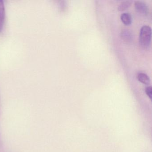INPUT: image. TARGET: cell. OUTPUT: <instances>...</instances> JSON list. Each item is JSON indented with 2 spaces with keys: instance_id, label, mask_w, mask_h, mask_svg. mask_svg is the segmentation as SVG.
<instances>
[{
  "instance_id": "6da1fadb",
  "label": "cell",
  "mask_w": 152,
  "mask_h": 152,
  "mask_svg": "<svg viewBox=\"0 0 152 152\" xmlns=\"http://www.w3.org/2000/svg\"><path fill=\"white\" fill-rule=\"evenodd\" d=\"M152 37V31L150 26H144L141 27L140 33V44L142 48H148L150 46Z\"/></svg>"
},
{
  "instance_id": "7a4b0ae2",
  "label": "cell",
  "mask_w": 152,
  "mask_h": 152,
  "mask_svg": "<svg viewBox=\"0 0 152 152\" xmlns=\"http://www.w3.org/2000/svg\"><path fill=\"white\" fill-rule=\"evenodd\" d=\"M134 5L136 10L138 13L143 15H147L148 12V9L145 3L143 1H135Z\"/></svg>"
},
{
  "instance_id": "3957f363",
  "label": "cell",
  "mask_w": 152,
  "mask_h": 152,
  "mask_svg": "<svg viewBox=\"0 0 152 152\" xmlns=\"http://www.w3.org/2000/svg\"><path fill=\"white\" fill-rule=\"evenodd\" d=\"M5 5L2 0H0V33L2 32L5 23Z\"/></svg>"
},
{
  "instance_id": "277c9868",
  "label": "cell",
  "mask_w": 152,
  "mask_h": 152,
  "mask_svg": "<svg viewBox=\"0 0 152 152\" xmlns=\"http://www.w3.org/2000/svg\"><path fill=\"white\" fill-rule=\"evenodd\" d=\"M137 78L140 82L148 85L150 83V79L146 74L144 73H140L137 75Z\"/></svg>"
},
{
  "instance_id": "5b68a950",
  "label": "cell",
  "mask_w": 152,
  "mask_h": 152,
  "mask_svg": "<svg viewBox=\"0 0 152 152\" xmlns=\"http://www.w3.org/2000/svg\"><path fill=\"white\" fill-rule=\"evenodd\" d=\"M121 19L122 22L126 26L130 25L132 21L131 15L129 13H124L122 14Z\"/></svg>"
},
{
  "instance_id": "8992f818",
  "label": "cell",
  "mask_w": 152,
  "mask_h": 152,
  "mask_svg": "<svg viewBox=\"0 0 152 152\" xmlns=\"http://www.w3.org/2000/svg\"><path fill=\"white\" fill-rule=\"evenodd\" d=\"M132 1H122L118 7V10L120 11H123L129 8L131 5Z\"/></svg>"
},
{
  "instance_id": "52a82bcc",
  "label": "cell",
  "mask_w": 152,
  "mask_h": 152,
  "mask_svg": "<svg viewBox=\"0 0 152 152\" xmlns=\"http://www.w3.org/2000/svg\"><path fill=\"white\" fill-rule=\"evenodd\" d=\"M122 38L124 40L126 41H130L132 39V35L130 33V32L128 31H124L122 33Z\"/></svg>"
},
{
  "instance_id": "ba28073f",
  "label": "cell",
  "mask_w": 152,
  "mask_h": 152,
  "mask_svg": "<svg viewBox=\"0 0 152 152\" xmlns=\"http://www.w3.org/2000/svg\"><path fill=\"white\" fill-rule=\"evenodd\" d=\"M145 92L147 95V96L149 97V98H150L151 99H152V87H151V86H149V87H148L147 88H146L145 89Z\"/></svg>"
}]
</instances>
